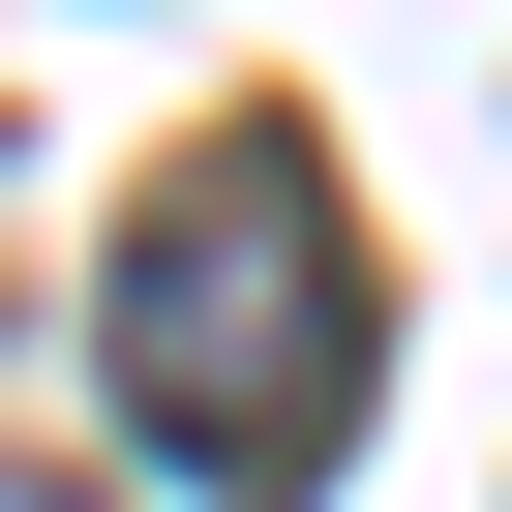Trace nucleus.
<instances>
[{"instance_id":"obj_1","label":"nucleus","mask_w":512,"mask_h":512,"mask_svg":"<svg viewBox=\"0 0 512 512\" xmlns=\"http://www.w3.org/2000/svg\"><path fill=\"white\" fill-rule=\"evenodd\" d=\"M121 422L211 482V512H332V452H362V211H332V151L302 121H211L151 211H121Z\"/></svg>"}]
</instances>
